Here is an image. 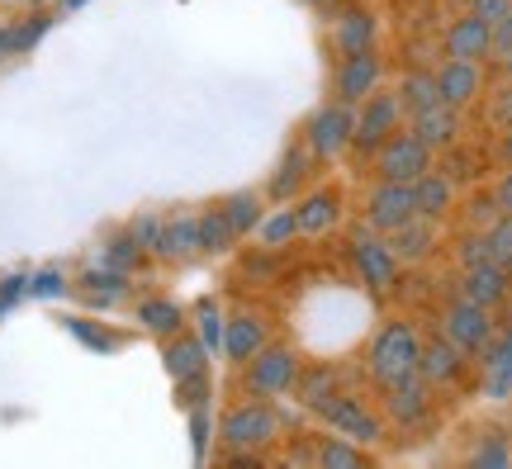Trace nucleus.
I'll return each mask as SVG.
<instances>
[{"label":"nucleus","mask_w":512,"mask_h":469,"mask_svg":"<svg viewBox=\"0 0 512 469\" xmlns=\"http://www.w3.org/2000/svg\"><path fill=\"white\" fill-rule=\"evenodd\" d=\"M418 332H413V323H384L380 332H375V342H370V375H375V384H399L403 375H413L418 370Z\"/></svg>","instance_id":"f257e3e1"},{"label":"nucleus","mask_w":512,"mask_h":469,"mask_svg":"<svg viewBox=\"0 0 512 469\" xmlns=\"http://www.w3.org/2000/svg\"><path fill=\"white\" fill-rule=\"evenodd\" d=\"M219 436L233 446V451H261V446H271L275 436H280V413H275L266 398L247 394V403H238V408L223 413Z\"/></svg>","instance_id":"f03ea898"},{"label":"nucleus","mask_w":512,"mask_h":469,"mask_svg":"<svg viewBox=\"0 0 512 469\" xmlns=\"http://www.w3.org/2000/svg\"><path fill=\"white\" fill-rule=\"evenodd\" d=\"M422 171H432V147L422 143L418 133H389L380 147H375V176L380 181H418Z\"/></svg>","instance_id":"7ed1b4c3"},{"label":"nucleus","mask_w":512,"mask_h":469,"mask_svg":"<svg viewBox=\"0 0 512 469\" xmlns=\"http://www.w3.org/2000/svg\"><path fill=\"white\" fill-rule=\"evenodd\" d=\"M294 379H299V356H294L290 346H261L252 361H247L242 389L252 398H275V394H290Z\"/></svg>","instance_id":"20e7f679"},{"label":"nucleus","mask_w":512,"mask_h":469,"mask_svg":"<svg viewBox=\"0 0 512 469\" xmlns=\"http://www.w3.org/2000/svg\"><path fill=\"white\" fill-rule=\"evenodd\" d=\"M418 214V195H413V181H380L366 195V223L375 233H394L408 218Z\"/></svg>","instance_id":"39448f33"},{"label":"nucleus","mask_w":512,"mask_h":469,"mask_svg":"<svg viewBox=\"0 0 512 469\" xmlns=\"http://www.w3.org/2000/svg\"><path fill=\"white\" fill-rule=\"evenodd\" d=\"M441 337L456 342L465 356H475L494 337V318H489V308L470 304V299H456V304H446V313H441Z\"/></svg>","instance_id":"423d86ee"},{"label":"nucleus","mask_w":512,"mask_h":469,"mask_svg":"<svg viewBox=\"0 0 512 469\" xmlns=\"http://www.w3.org/2000/svg\"><path fill=\"white\" fill-rule=\"evenodd\" d=\"M351 128H356V114L351 105L342 100H332V105H318L309 119V152L313 157H337V152H347L351 147Z\"/></svg>","instance_id":"0eeeda50"},{"label":"nucleus","mask_w":512,"mask_h":469,"mask_svg":"<svg viewBox=\"0 0 512 469\" xmlns=\"http://www.w3.org/2000/svg\"><path fill=\"white\" fill-rule=\"evenodd\" d=\"M399 95H380V91H370L366 100H361V114H356V128H351V143L356 147H380L394 128H399Z\"/></svg>","instance_id":"6e6552de"},{"label":"nucleus","mask_w":512,"mask_h":469,"mask_svg":"<svg viewBox=\"0 0 512 469\" xmlns=\"http://www.w3.org/2000/svg\"><path fill=\"white\" fill-rule=\"evenodd\" d=\"M351 261H356V271L366 280L370 289H389L394 285V266H399V256L389 252V237H375V233H361L351 237Z\"/></svg>","instance_id":"1a4fd4ad"},{"label":"nucleus","mask_w":512,"mask_h":469,"mask_svg":"<svg viewBox=\"0 0 512 469\" xmlns=\"http://www.w3.org/2000/svg\"><path fill=\"white\" fill-rule=\"evenodd\" d=\"M512 289V271H503V266H460V285H456V299H470V304L479 308H498L503 299H508Z\"/></svg>","instance_id":"9d476101"},{"label":"nucleus","mask_w":512,"mask_h":469,"mask_svg":"<svg viewBox=\"0 0 512 469\" xmlns=\"http://www.w3.org/2000/svg\"><path fill=\"white\" fill-rule=\"evenodd\" d=\"M323 417H328L332 432H342L347 441H361V446H370V441H380V436H384L380 417L366 413V403H361V398H351V394L332 398L328 408H323Z\"/></svg>","instance_id":"9b49d317"},{"label":"nucleus","mask_w":512,"mask_h":469,"mask_svg":"<svg viewBox=\"0 0 512 469\" xmlns=\"http://www.w3.org/2000/svg\"><path fill=\"white\" fill-rule=\"evenodd\" d=\"M384 408H389V417H394V422H403V427H418L422 417L432 413V384L413 370V375H403L399 384H389Z\"/></svg>","instance_id":"f8f14e48"},{"label":"nucleus","mask_w":512,"mask_h":469,"mask_svg":"<svg viewBox=\"0 0 512 469\" xmlns=\"http://www.w3.org/2000/svg\"><path fill=\"white\" fill-rule=\"evenodd\" d=\"M375 86H380V57L370 53V48L342 57V67H337V100L342 105H361Z\"/></svg>","instance_id":"ddd939ff"},{"label":"nucleus","mask_w":512,"mask_h":469,"mask_svg":"<svg viewBox=\"0 0 512 469\" xmlns=\"http://www.w3.org/2000/svg\"><path fill=\"white\" fill-rule=\"evenodd\" d=\"M437 91H441V100L446 105H456V109H465L470 100L479 95V86H484V72H479V62H460V57H446L437 72Z\"/></svg>","instance_id":"4468645a"},{"label":"nucleus","mask_w":512,"mask_h":469,"mask_svg":"<svg viewBox=\"0 0 512 469\" xmlns=\"http://www.w3.org/2000/svg\"><path fill=\"white\" fill-rule=\"evenodd\" d=\"M418 375L437 389V384H456L465 375V351L456 342H446V337H432V342L418 351Z\"/></svg>","instance_id":"2eb2a0df"},{"label":"nucleus","mask_w":512,"mask_h":469,"mask_svg":"<svg viewBox=\"0 0 512 469\" xmlns=\"http://www.w3.org/2000/svg\"><path fill=\"white\" fill-rule=\"evenodd\" d=\"M479 356H484L479 365H484V389H489V398H508L512 394V327L494 332Z\"/></svg>","instance_id":"dca6fc26"},{"label":"nucleus","mask_w":512,"mask_h":469,"mask_svg":"<svg viewBox=\"0 0 512 469\" xmlns=\"http://www.w3.org/2000/svg\"><path fill=\"white\" fill-rule=\"evenodd\" d=\"M446 57H460V62H484L489 57V24L479 15H460L451 29H446Z\"/></svg>","instance_id":"f3484780"},{"label":"nucleus","mask_w":512,"mask_h":469,"mask_svg":"<svg viewBox=\"0 0 512 469\" xmlns=\"http://www.w3.org/2000/svg\"><path fill=\"white\" fill-rule=\"evenodd\" d=\"M408 119H413V133H418L427 147H451L460 133V114H456V105H446V100L418 109V114H408Z\"/></svg>","instance_id":"a211bd4d"},{"label":"nucleus","mask_w":512,"mask_h":469,"mask_svg":"<svg viewBox=\"0 0 512 469\" xmlns=\"http://www.w3.org/2000/svg\"><path fill=\"white\" fill-rule=\"evenodd\" d=\"M432 247H437V218H427V214H413L403 228L389 233V252L399 256V261H422Z\"/></svg>","instance_id":"6ab92c4d"},{"label":"nucleus","mask_w":512,"mask_h":469,"mask_svg":"<svg viewBox=\"0 0 512 469\" xmlns=\"http://www.w3.org/2000/svg\"><path fill=\"white\" fill-rule=\"evenodd\" d=\"M152 252L166 256V261H185V256H195V252H200V218H190V214L166 218Z\"/></svg>","instance_id":"aec40b11"},{"label":"nucleus","mask_w":512,"mask_h":469,"mask_svg":"<svg viewBox=\"0 0 512 469\" xmlns=\"http://www.w3.org/2000/svg\"><path fill=\"white\" fill-rule=\"evenodd\" d=\"M266 346V323L256 313H238L233 323H223V351L233 356L238 365H247Z\"/></svg>","instance_id":"412c9836"},{"label":"nucleus","mask_w":512,"mask_h":469,"mask_svg":"<svg viewBox=\"0 0 512 469\" xmlns=\"http://www.w3.org/2000/svg\"><path fill=\"white\" fill-rule=\"evenodd\" d=\"M413 195H418V214L441 218L451 209V199H456V185H451V176H441V171H422L418 181H413Z\"/></svg>","instance_id":"4be33fe9"},{"label":"nucleus","mask_w":512,"mask_h":469,"mask_svg":"<svg viewBox=\"0 0 512 469\" xmlns=\"http://www.w3.org/2000/svg\"><path fill=\"white\" fill-rule=\"evenodd\" d=\"M294 389H299V403H304V408L323 413L332 398H337V370H332V365H313V370H304V375L294 379Z\"/></svg>","instance_id":"5701e85b"},{"label":"nucleus","mask_w":512,"mask_h":469,"mask_svg":"<svg viewBox=\"0 0 512 469\" xmlns=\"http://www.w3.org/2000/svg\"><path fill=\"white\" fill-rule=\"evenodd\" d=\"M370 38H375V19H370L366 10H347V15L337 19V34H332V43L351 57V53H366Z\"/></svg>","instance_id":"b1692460"},{"label":"nucleus","mask_w":512,"mask_h":469,"mask_svg":"<svg viewBox=\"0 0 512 469\" xmlns=\"http://www.w3.org/2000/svg\"><path fill=\"white\" fill-rule=\"evenodd\" d=\"M399 105H403V114H418V109H427V105H437L441 100V91H437V76L432 72H408L399 81Z\"/></svg>","instance_id":"393cba45"},{"label":"nucleus","mask_w":512,"mask_h":469,"mask_svg":"<svg viewBox=\"0 0 512 469\" xmlns=\"http://www.w3.org/2000/svg\"><path fill=\"white\" fill-rule=\"evenodd\" d=\"M223 218H228V228L238 237H247L252 228H261V195H252V190H238V195L223 199Z\"/></svg>","instance_id":"a878e982"},{"label":"nucleus","mask_w":512,"mask_h":469,"mask_svg":"<svg viewBox=\"0 0 512 469\" xmlns=\"http://www.w3.org/2000/svg\"><path fill=\"white\" fill-rule=\"evenodd\" d=\"M204 342H195V337H176V342L166 346V370H171V379H190V375H204Z\"/></svg>","instance_id":"bb28decb"},{"label":"nucleus","mask_w":512,"mask_h":469,"mask_svg":"<svg viewBox=\"0 0 512 469\" xmlns=\"http://www.w3.org/2000/svg\"><path fill=\"white\" fill-rule=\"evenodd\" d=\"M294 218H299V233H323V228L337 223V195H332V190H318V195H309L294 209Z\"/></svg>","instance_id":"cd10ccee"},{"label":"nucleus","mask_w":512,"mask_h":469,"mask_svg":"<svg viewBox=\"0 0 512 469\" xmlns=\"http://www.w3.org/2000/svg\"><path fill=\"white\" fill-rule=\"evenodd\" d=\"M138 323H143L147 332H157V337H171V332H181L185 313H181V304H171V299H147V304H138Z\"/></svg>","instance_id":"c85d7f7f"},{"label":"nucleus","mask_w":512,"mask_h":469,"mask_svg":"<svg viewBox=\"0 0 512 469\" xmlns=\"http://www.w3.org/2000/svg\"><path fill=\"white\" fill-rule=\"evenodd\" d=\"M81 285H86V299L95 308H110L119 294H124V271H114V266H95V271L81 275Z\"/></svg>","instance_id":"c756f323"},{"label":"nucleus","mask_w":512,"mask_h":469,"mask_svg":"<svg viewBox=\"0 0 512 469\" xmlns=\"http://www.w3.org/2000/svg\"><path fill=\"white\" fill-rule=\"evenodd\" d=\"M233 228H228V218L219 214V209H209V214H200V252H228L233 247Z\"/></svg>","instance_id":"7c9ffc66"},{"label":"nucleus","mask_w":512,"mask_h":469,"mask_svg":"<svg viewBox=\"0 0 512 469\" xmlns=\"http://www.w3.org/2000/svg\"><path fill=\"white\" fill-rule=\"evenodd\" d=\"M304 176H309V157L304 152H290L285 162H280V176L271 181V195L275 199H290L299 185H304Z\"/></svg>","instance_id":"2f4dec72"},{"label":"nucleus","mask_w":512,"mask_h":469,"mask_svg":"<svg viewBox=\"0 0 512 469\" xmlns=\"http://www.w3.org/2000/svg\"><path fill=\"white\" fill-rule=\"evenodd\" d=\"M313 460L318 465H337V469H356V465H366V451H351L342 436H323V446H318Z\"/></svg>","instance_id":"473e14b6"},{"label":"nucleus","mask_w":512,"mask_h":469,"mask_svg":"<svg viewBox=\"0 0 512 469\" xmlns=\"http://www.w3.org/2000/svg\"><path fill=\"white\" fill-rule=\"evenodd\" d=\"M484 237H489V252H494L498 266L512 271V214H498L494 223L484 228Z\"/></svg>","instance_id":"72a5a7b5"},{"label":"nucleus","mask_w":512,"mask_h":469,"mask_svg":"<svg viewBox=\"0 0 512 469\" xmlns=\"http://www.w3.org/2000/svg\"><path fill=\"white\" fill-rule=\"evenodd\" d=\"M294 233H299V218H294V209H280L275 218H266V223H261V242H266V247H285Z\"/></svg>","instance_id":"f704fd0d"},{"label":"nucleus","mask_w":512,"mask_h":469,"mask_svg":"<svg viewBox=\"0 0 512 469\" xmlns=\"http://www.w3.org/2000/svg\"><path fill=\"white\" fill-rule=\"evenodd\" d=\"M470 465H512V451H508V436L503 432H489V441L470 455Z\"/></svg>","instance_id":"c9c22d12"},{"label":"nucleus","mask_w":512,"mask_h":469,"mask_svg":"<svg viewBox=\"0 0 512 469\" xmlns=\"http://www.w3.org/2000/svg\"><path fill=\"white\" fill-rule=\"evenodd\" d=\"M494 261V252H489V237L484 233H470L460 237V266H489ZM498 266V261H494Z\"/></svg>","instance_id":"e433bc0d"},{"label":"nucleus","mask_w":512,"mask_h":469,"mask_svg":"<svg viewBox=\"0 0 512 469\" xmlns=\"http://www.w3.org/2000/svg\"><path fill=\"white\" fill-rule=\"evenodd\" d=\"M200 342L204 351H219L223 346V318L214 304H200Z\"/></svg>","instance_id":"4c0bfd02"},{"label":"nucleus","mask_w":512,"mask_h":469,"mask_svg":"<svg viewBox=\"0 0 512 469\" xmlns=\"http://www.w3.org/2000/svg\"><path fill=\"white\" fill-rule=\"evenodd\" d=\"M43 34H48V15H34L29 24L10 29V53H24V48H34V43H38Z\"/></svg>","instance_id":"58836bf2"},{"label":"nucleus","mask_w":512,"mask_h":469,"mask_svg":"<svg viewBox=\"0 0 512 469\" xmlns=\"http://www.w3.org/2000/svg\"><path fill=\"white\" fill-rule=\"evenodd\" d=\"M138 261V237L128 233V237H114L110 242V252H105V266H114V271H128Z\"/></svg>","instance_id":"ea45409f"},{"label":"nucleus","mask_w":512,"mask_h":469,"mask_svg":"<svg viewBox=\"0 0 512 469\" xmlns=\"http://www.w3.org/2000/svg\"><path fill=\"white\" fill-rule=\"evenodd\" d=\"M508 53H512V10L489 24V57H508Z\"/></svg>","instance_id":"a19ab883"},{"label":"nucleus","mask_w":512,"mask_h":469,"mask_svg":"<svg viewBox=\"0 0 512 469\" xmlns=\"http://www.w3.org/2000/svg\"><path fill=\"white\" fill-rule=\"evenodd\" d=\"M29 289H34L38 299H57V294L67 289V280H62V271H38L34 280H29Z\"/></svg>","instance_id":"79ce46f5"},{"label":"nucleus","mask_w":512,"mask_h":469,"mask_svg":"<svg viewBox=\"0 0 512 469\" xmlns=\"http://www.w3.org/2000/svg\"><path fill=\"white\" fill-rule=\"evenodd\" d=\"M512 10V0H470V15H479L484 24H494V19H503Z\"/></svg>","instance_id":"37998d69"},{"label":"nucleus","mask_w":512,"mask_h":469,"mask_svg":"<svg viewBox=\"0 0 512 469\" xmlns=\"http://www.w3.org/2000/svg\"><path fill=\"white\" fill-rule=\"evenodd\" d=\"M128 233L138 237V247H157V233H162V218H138V223H133V228H128Z\"/></svg>","instance_id":"c03bdc74"},{"label":"nucleus","mask_w":512,"mask_h":469,"mask_svg":"<svg viewBox=\"0 0 512 469\" xmlns=\"http://www.w3.org/2000/svg\"><path fill=\"white\" fill-rule=\"evenodd\" d=\"M24 289H29V275H10V280H0V313H5V308L15 304V299L24 294Z\"/></svg>","instance_id":"a18cd8bd"},{"label":"nucleus","mask_w":512,"mask_h":469,"mask_svg":"<svg viewBox=\"0 0 512 469\" xmlns=\"http://www.w3.org/2000/svg\"><path fill=\"white\" fill-rule=\"evenodd\" d=\"M76 332V337H81V342L86 346H95V351H114V337H105V332H91V327L86 323H67Z\"/></svg>","instance_id":"49530a36"},{"label":"nucleus","mask_w":512,"mask_h":469,"mask_svg":"<svg viewBox=\"0 0 512 469\" xmlns=\"http://www.w3.org/2000/svg\"><path fill=\"white\" fill-rule=\"evenodd\" d=\"M494 204L498 214H512V171H503V181L494 185Z\"/></svg>","instance_id":"de8ad7c7"},{"label":"nucleus","mask_w":512,"mask_h":469,"mask_svg":"<svg viewBox=\"0 0 512 469\" xmlns=\"http://www.w3.org/2000/svg\"><path fill=\"white\" fill-rule=\"evenodd\" d=\"M494 119L503 128L512 124V81H508V91H498V100H494Z\"/></svg>","instance_id":"09e8293b"},{"label":"nucleus","mask_w":512,"mask_h":469,"mask_svg":"<svg viewBox=\"0 0 512 469\" xmlns=\"http://www.w3.org/2000/svg\"><path fill=\"white\" fill-rule=\"evenodd\" d=\"M190 427H195V451L204 455V441H209V417L195 413V417H190Z\"/></svg>","instance_id":"8fccbe9b"},{"label":"nucleus","mask_w":512,"mask_h":469,"mask_svg":"<svg viewBox=\"0 0 512 469\" xmlns=\"http://www.w3.org/2000/svg\"><path fill=\"white\" fill-rule=\"evenodd\" d=\"M5 57H10V29L0 24V62H5Z\"/></svg>","instance_id":"3c124183"},{"label":"nucleus","mask_w":512,"mask_h":469,"mask_svg":"<svg viewBox=\"0 0 512 469\" xmlns=\"http://www.w3.org/2000/svg\"><path fill=\"white\" fill-rule=\"evenodd\" d=\"M503 157L512 162V124H508V138H503Z\"/></svg>","instance_id":"603ef678"},{"label":"nucleus","mask_w":512,"mask_h":469,"mask_svg":"<svg viewBox=\"0 0 512 469\" xmlns=\"http://www.w3.org/2000/svg\"><path fill=\"white\" fill-rule=\"evenodd\" d=\"M498 62H503V72H508V81H512V53H508V57H498Z\"/></svg>","instance_id":"864d4df0"},{"label":"nucleus","mask_w":512,"mask_h":469,"mask_svg":"<svg viewBox=\"0 0 512 469\" xmlns=\"http://www.w3.org/2000/svg\"><path fill=\"white\" fill-rule=\"evenodd\" d=\"M81 5H86V0H67V10H81Z\"/></svg>","instance_id":"5fc2aeb1"},{"label":"nucleus","mask_w":512,"mask_h":469,"mask_svg":"<svg viewBox=\"0 0 512 469\" xmlns=\"http://www.w3.org/2000/svg\"><path fill=\"white\" fill-rule=\"evenodd\" d=\"M313 5H323V0H313Z\"/></svg>","instance_id":"6e6d98bb"}]
</instances>
